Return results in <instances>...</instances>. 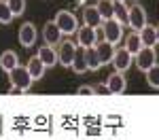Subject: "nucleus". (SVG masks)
Returning a JSON list of instances; mask_svg holds the SVG:
<instances>
[{"mask_svg":"<svg viewBox=\"0 0 159 140\" xmlns=\"http://www.w3.org/2000/svg\"><path fill=\"white\" fill-rule=\"evenodd\" d=\"M9 81H11V93H17V91H30L32 87V76L25 70V66L17 64L15 68L9 70Z\"/></svg>","mask_w":159,"mask_h":140,"instance_id":"f257e3e1","label":"nucleus"},{"mask_svg":"<svg viewBox=\"0 0 159 140\" xmlns=\"http://www.w3.org/2000/svg\"><path fill=\"white\" fill-rule=\"evenodd\" d=\"M53 21H55V25L60 28V32L64 36H72L76 32V28H79V19L72 11H57Z\"/></svg>","mask_w":159,"mask_h":140,"instance_id":"f03ea898","label":"nucleus"},{"mask_svg":"<svg viewBox=\"0 0 159 140\" xmlns=\"http://www.w3.org/2000/svg\"><path fill=\"white\" fill-rule=\"evenodd\" d=\"M102 38L104 40H108V43H112V45H119L123 38V25L115 19V17H110V19H104L102 21Z\"/></svg>","mask_w":159,"mask_h":140,"instance_id":"7ed1b4c3","label":"nucleus"},{"mask_svg":"<svg viewBox=\"0 0 159 140\" xmlns=\"http://www.w3.org/2000/svg\"><path fill=\"white\" fill-rule=\"evenodd\" d=\"M76 47H93L98 43V28H91V25H79L76 28Z\"/></svg>","mask_w":159,"mask_h":140,"instance_id":"20e7f679","label":"nucleus"},{"mask_svg":"<svg viewBox=\"0 0 159 140\" xmlns=\"http://www.w3.org/2000/svg\"><path fill=\"white\" fill-rule=\"evenodd\" d=\"M55 51H57V64H61L64 68H70L72 57L76 53V43H72V40H60Z\"/></svg>","mask_w":159,"mask_h":140,"instance_id":"39448f33","label":"nucleus"},{"mask_svg":"<svg viewBox=\"0 0 159 140\" xmlns=\"http://www.w3.org/2000/svg\"><path fill=\"white\" fill-rule=\"evenodd\" d=\"M134 64L138 70H148L153 64H157V55H155V47H140V51L134 55Z\"/></svg>","mask_w":159,"mask_h":140,"instance_id":"423d86ee","label":"nucleus"},{"mask_svg":"<svg viewBox=\"0 0 159 140\" xmlns=\"http://www.w3.org/2000/svg\"><path fill=\"white\" fill-rule=\"evenodd\" d=\"M17 38H19V45L21 47H34V43H36L38 38V30L36 25L32 24V21H25V24L19 25V32H17Z\"/></svg>","mask_w":159,"mask_h":140,"instance_id":"0eeeda50","label":"nucleus"},{"mask_svg":"<svg viewBox=\"0 0 159 140\" xmlns=\"http://www.w3.org/2000/svg\"><path fill=\"white\" fill-rule=\"evenodd\" d=\"M144 24H148V17H147V11H144V7H140V4H134V7H129L127 9V25L132 28V30H140Z\"/></svg>","mask_w":159,"mask_h":140,"instance_id":"6e6552de","label":"nucleus"},{"mask_svg":"<svg viewBox=\"0 0 159 140\" xmlns=\"http://www.w3.org/2000/svg\"><path fill=\"white\" fill-rule=\"evenodd\" d=\"M110 64L115 66V70L127 72L132 68V64H134V55L125 49V47H119V49H115V55H112V62Z\"/></svg>","mask_w":159,"mask_h":140,"instance_id":"1a4fd4ad","label":"nucleus"},{"mask_svg":"<svg viewBox=\"0 0 159 140\" xmlns=\"http://www.w3.org/2000/svg\"><path fill=\"white\" fill-rule=\"evenodd\" d=\"M106 87H108V93H123L127 89V81H125V72H119L115 70L112 75L106 79Z\"/></svg>","mask_w":159,"mask_h":140,"instance_id":"9d476101","label":"nucleus"},{"mask_svg":"<svg viewBox=\"0 0 159 140\" xmlns=\"http://www.w3.org/2000/svg\"><path fill=\"white\" fill-rule=\"evenodd\" d=\"M61 34L60 28L55 25V21L51 19V21H47V24L43 25V40H45V45H51V47H55L57 43L61 40Z\"/></svg>","mask_w":159,"mask_h":140,"instance_id":"9b49d317","label":"nucleus"},{"mask_svg":"<svg viewBox=\"0 0 159 140\" xmlns=\"http://www.w3.org/2000/svg\"><path fill=\"white\" fill-rule=\"evenodd\" d=\"M93 47H96V53H98L100 64H102V66H106V64L112 62V55H115V49H117L112 43H108V40H104V38H102L100 43L93 45Z\"/></svg>","mask_w":159,"mask_h":140,"instance_id":"f8f14e48","label":"nucleus"},{"mask_svg":"<svg viewBox=\"0 0 159 140\" xmlns=\"http://www.w3.org/2000/svg\"><path fill=\"white\" fill-rule=\"evenodd\" d=\"M25 70L30 72L32 81H40V79L45 76V72H47V66L38 60V55H32V57L28 60V64H25Z\"/></svg>","mask_w":159,"mask_h":140,"instance_id":"ddd939ff","label":"nucleus"},{"mask_svg":"<svg viewBox=\"0 0 159 140\" xmlns=\"http://www.w3.org/2000/svg\"><path fill=\"white\" fill-rule=\"evenodd\" d=\"M102 21H104V19H102V15L98 13L96 4H87V7H83V24H85V25L100 28Z\"/></svg>","mask_w":159,"mask_h":140,"instance_id":"4468645a","label":"nucleus"},{"mask_svg":"<svg viewBox=\"0 0 159 140\" xmlns=\"http://www.w3.org/2000/svg\"><path fill=\"white\" fill-rule=\"evenodd\" d=\"M38 60L45 64L47 68H53L55 64H57V51L55 47H51V45H43V47H38Z\"/></svg>","mask_w":159,"mask_h":140,"instance_id":"2eb2a0df","label":"nucleus"},{"mask_svg":"<svg viewBox=\"0 0 159 140\" xmlns=\"http://www.w3.org/2000/svg\"><path fill=\"white\" fill-rule=\"evenodd\" d=\"M138 36H140L142 47H155V45H157V32H155V25L144 24L140 30H138Z\"/></svg>","mask_w":159,"mask_h":140,"instance_id":"dca6fc26","label":"nucleus"},{"mask_svg":"<svg viewBox=\"0 0 159 140\" xmlns=\"http://www.w3.org/2000/svg\"><path fill=\"white\" fill-rule=\"evenodd\" d=\"M83 55H85V62H87V70L96 72V70L102 68L100 57H98V53H96V47H85V49H83Z\"/></svg>","mask_w":159,"mask_h":140,"instance_id":"f3484780","label":"nucleus"},{"mask_svg":"<svg viewBox=\"0 0 159 140\" xmlns=\"http://www.w3.org/2000/svg\"><path fill=\"white\" fill-rule=\"evenodd\" d=\"M70 68L76 75H85L87 72V62H85V55H83V47H76V53H74V57H72Z\"/></svg>","mask_w":159,"mask_h":140,"instance_id":"a211bd4d","label":"nucleus"},{"mask_svg":"<svg viewBox=\"0 0 159 140\" xmlns=\"http://www.w3.org/2000/svg\"><path fill=\"white\" fill-rule=\"evenodd\" d=\"M17 64H19V57H17V53H15V51L9 49V51H4V53L0 55V68H2L4 72H9V70L15 68Z\"/></svg>","mask_w":159,"mask_h":140,"instance_id":"6ab92c4d","label":"nucleus"},{"mask_svg":"<svg viewBox=\"0 0 159 140\" xmlns=\"http://www.w3.org/2000/svg\"><path fill=\"white\" fill-rule=\"evenodd\" d=\"M96 9L102 15V19H110L115 15V0H98L96 2Z\"/></svg>","mask_w":159,"mask_h":140,"instance_id":"aec40b11","label":"nucleus"},{"mask_svg":"<svg viewBox=\"0 0 159 140\" xmlns=\"http://www.w3.org/2000/svg\"><path fill=\"white\" fill-rule=\"evenodd\" d=\"M123 47L129 51L132 55H136V53L140 51L142 43H140V36H138V32H136V30H132V34H127V38H125V45H123Z\"/></svg>","mask_w":159,"mask_h":140,"instance_id":"412c9836","label":"nucleus"},{"mask_svg":"<svg viewBox=\"0 0 159 140\" xmlns=\"http://www.w3.org/2000/svg\"><path fill=\"white\" fill-rule=\"evenodd\" d=\"M144 75H147V83L148 87L153 89H159V64H153L148 70H144Z\"/></svg>","mask_w":159,"mask_h":140,"instance_id":"4be33fe9","label":"nucleus"},{"mask_svg":"<svg viewBox=\"0 0 159 140\" xmlns=\"http://www.w3.org/2000/svg\"><path fill=\"white\" fill-rule=\"evenodd\" d=\"M119 24L125 28L127 25V7H125V2H115V15H112Z\"/></svg>","mask_w":159,"mask_h":140,"instance_id":"5701e85b","label":"nucleus"},{"mask_svg":"<svg viewBox=\"0 0 159 140\" xmlns=\"http://www.w3.org/2000/svg\"><path fill=\"white\" fill-rule=\"evenodd\" d=\"M13 19V13H11V9H9V4H7V0H0V24H11Z\"/></svg>","mask_w":159,"mask_h":140,"instance_id":"b1692460","label":"nucleus"},{"mask_svg":"<svg viewBox=\"0 0 159 140\" xmlns=\"http://www.w3.org/2000/svg\"><path fill=\"white\" fill-rule=\"evenodd\" d=\"M7 4L11 9L13 17H19V15L25 13V0H7Z\"/></svg>","mask_w":159,"mask_h":140,"instance_id":"393cba45","label":"nucleus"},{"mask_svg":"<svg viewBox=\"0 0 159 140\" xmlns=\"http://www.w3.org/2000/svg\"><path fill=\"white\" fill-rule=\"evenodd\" d=\"M76 93H79V96H83V93H89V96H91V93H93V85H81V87L76 89Z\"/></svg>","mask_w":159,"mask_h":140,"instance_id":"a878e982","label":"nucleus"},{"mask_svg":"<svg viewBox=\"0 0 159 140\" xmlns=\"http://www.w3.org/2000/svg\"><path fill=\"white\" fill-rule=\"evenodd\" d=\"M93 93H108V87H106V83H98V85H93Z\"/></svg>","mask_w":159,"mask_h":140,"instance_id":"bb28decb","label":"nucleus"},{"mask_svg":"<svg viewBox=\"0 0 159 140\" xmlns=\"http://www.w3.org/2000/svg\"><path fill=\"white\" fill-rule=\"evenodd\" d=\"M155 32H157V45H159V25H155Z\"/></svg>","mask_w":159,"mask_h":140,"instance_id":"cd10ccee","label":"nucleus"},{"mask_svg":"<svg viewBox=\"0 0 159 140\" xmlns=\"http://www.w3.org/2000/svg\"><path fill=\"white\" fill-rule=\"evenodd\" d=\"M115 2H125V0H115Z\"/></svg>","mask_w":159,"mask_h":140,"instance_id":"c85d7f7f","label":"nucleus"},{"mask_svg":"<svg viewBox=\"0 0 159 140\" xmlns=\"http://www.w3.org/2000/svg\"><path fill=\"white\" fill-rule=\"evenodd\" d=\"M136 2H138V0H136Z\"/></svg>","mask_w":159,"mask_h":140,"instance_id":"c756f323","label":"nucleus"}]
</instances>
